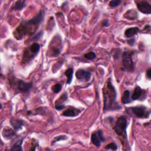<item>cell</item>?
Returning a JSON list of instances; mask_svg holds the SVG:
<instances>
[{"label":"cell","instance_id":"17","mask_svg":"<svg viewBox=\"0 0 151 151\" xmlns=\"http://www.w3.org/2000/svg\"><path fill=\"white\" fill-rule=\"evenodd\" d=\"M26 6V4L25 1H17L15 3L11 9L15 11H19L24 8Z\"/></svg>","mask_w":151,"mask_h":151},{"label":"cell","instance_id":"4","mask_svg":"<svg viewBox=\"0 0 151 151\" xmlns=\"http://www.w3.org/2000/svg\"><path fill=\"white\" fill-rule=\"evenodd\" d=\"M40 50V46L38 43H33L30 46L27 48L23 54L22 64H26L32 60L38 53Z\"/></svg>","mask_w":151,"mask_h":151},{"label":"cell","instance_id":"24","mask_svg":"<svg viewBox=\"0 0 151 151\" xmlns=\"http://www.w3.org/2000/svg\"><path fill=\"white\" fill-rule=\"evenodd\" d=\"M67 137L65 135H62V136H56L54 138V139L52 141V145H54L56 142L59 141H61V140H65L66 139H67Z\"/></svg>","mask_w":151,"mask_h":151},{"label":"cell","instance_id":"3","mask_svg":"<svg viewBox=\"0 0 151 151\" xmlns=\"http://www.w3.org/2000/svg\"><path fill=\"white\" fill-rule=\"evenodd\" d=\"M128 124L129 121L127 118L125 116H121L117 120L116 123L113 127L116 134L122 138V142L124 145L125 142L128 144L126 132Z\"/></svg>","mask_w":151,"mask_h":151},{"label":"cell","instance_id":"14","mask_svg":"<svg viewBox=\"0 0 151 151\" xmlns=\"http://www.w3.org/2000/svg\"><path fill=\"white\" fill-rule=\"evenodd\" d=\"M138 13L135 10H130L127 11L124 15V17L129 20H135L138 18Z\"/></svg>","mask_w":151,"mask_h":151},{"label":"cell","instance_id":"8","mask_svg":"<svg viewBox=\"0 0 151 151\" xmlns=\"http://www.w3.org/2000/svg\"><path fill=\"white\" fill-rule=\"evenodd\" d=\"M32 82H26L22 80H19L17 82V89L20 92L26 93L29 92L32 88Z\"/></svg>","mask_w":151,"mask_h":151},{"label":"cell","instance_id":"27","mask_svg":"<svg viewBox=\"0 0 151 151\" xmlns=\"http://www.w3.org/2000/svg\"><path fill=\"white\" fill-rule=\"evenodd\" d=\"M102 25H103V27H107V26H109V22L108 19H104V21H103V24H102Z\"/></svg>","mask_w":151,"mask_h":151},{"label":"cell","instance_id":"28","mask_svg":"<svg viewBox=\"0 0 151 151\" xmlns=\"http://www.w3.org/2000/svg\"><path fill=\"white\" fill-rule=\"evenodd\" d=\"M134 42H135V38H133V40L131 39V40H129L127 41V43L131 46H134Z\"/></svg>","mask_w":151,"mask_h":151},{"label":"cell","instance_id":"5","mask_svg":"<svg viewBox=\"0 0 151 151\" xmlns=\"http://www.w3.org/2000/svg\"><path fill=\"white\" fill-rule=\"evenodd\" d=\"M132 51H125L122 55V63L124 68L129 72L134 69V63L132 59Z\"/></svg>","mask_w":151,"mask_h":151},{"label":"cell","instance_id":"6","mask_svg":"<svg viewBox=\"0 0 151 151\" xmlns=\"http://www.w3.org/2000/svg\"><path fill=\"white\" fill-rule=\"evenodd\" d=\"M131 110L134 114L139 118H146L150 114V112H148L146 108L143 106L133 107Z\"/></svg>","mask_w":151,"mask_h":151},{"label":"cell","instance_id":"31","mask_svg":"<svg viewBox=\"0 0 151 151\" xmlns=\"http://www.w3.org/2000/svg\"><path fill=\"white\" fill-rule=\"evenodd\" d=\"M150 26H149V25H148V26H146L145 28H144V30H148L149 31H150Z\"/></svg>","mask_w":151,"mask_h":151},{"label":"cell","instance_id":"29","mask_svg":"<svg viewBox=\"0 0 151 151\" xmlns=\"http://www.w3.org/2000/svg\"><path fill=\"white\" fill-rule=\"evenodd\" d=\"M41 34H42V32H40V33H38V34H37L33 38V40H38L40 38V37H41Z\"/></svg>","mask_w":151,"mask_h":151},{"label":"cell","instance_id":"25","mask_svg":"<svg viewBox=\"0 0 151 151\" xmlns=\"http://www.w3.org/2000/svg\"><path fill=\"white\" fill-rule=\"evenodd\" d=\"M121 3V1L120 0H112L109 3V5L111 7H116L118 6H119L120 5V4Z\"/></svg>","mask_w":151,"mask_h":151},{"label":"cell","instance_id":"11","mask_svg":"<svg viewBox=\"0 0 151 151\" xmlns=\"http://www.w3.org/2000/svg\"><path fill=\"white\" fill-rule=\"evenodd\" d=\"M81 113V111L74 107H70L69 109L64 111L62 115L66 117H76Z\"/></svg>","mask_w":151,"mask_h":151},{"label":"cell","instance_id":"9","mask_svg":"<svg viewBox=\"0 0 151 151\" xmlns=\"http://www.w3.org/2000/svg\"><path fill=\"white\" fill-rule=\"evenodd\" d=\"M77 79L82 81H88L91 77L90 72L83 69H79L76 73Z\"/></svg>","mask_w":151,"mask_h":151},{"label":"cell","instance_id":"22","mask_svg":"<svg viewBox=\"0 0 151 151\" xmlns=\"http://www.w3.org/2000/svg\"><path fill=\"white\" fill-rule=\"evenodd\" d=\"M84 57L88 60H92L93 59H95L96 57V54L94 53V52H89L87 54H86Z\"/></svg>","mask_w":151,"mask_h":151},{"label":"cell","instance_id":"23","mask_svg":"<svg viewBox=\"0 0 151 151\" xmlns=\"http://www.w3.org/2000/svg\"><path fill=\"white\" fill-rule=\"evenodd\" d=\"M106 149H111L112 150H116L118 149V146L115 142L111 143L105 146Z\"/></svg>","mask_w":151,"mask_h":151},{"label":"cell","instance_id":"1","mask_svg":"<svg viewBox=\"0 0 151 151\" xmlns=\"http://www.w3.org/2000/svg\"><path fill=\"white\" fill-rule=\"evenodd\" d=\"M44 16L45 12L41 10L34 18L23 21L16 29L15 31H14V36L17 40H20L26 35L34 34L40 25V23L43 21Z\"/></svg>","mask_w":151,"mask_h":151},{"label":"cell","instance_id":"2","mask_svg":"<svg viewBox=\"0 0 151 151\" xmlns=\"http://www.w3.org/2000/svg\"><path fill=\"white\" fill-rule=\"evenodd\" d=\"M103 110L117 111L121 109V106L116 102L117 92L113 86L111 79L107 81V85L103 89Z\"/></svg>","mask_w":151,"mask_h":151},{"label":"cell","instance_id":"12","mask_svg":"<svg viewBox=\"0 0 151 151\" xmlns=\"http://www.w3.org/2000/svg\"><path fill=\"white\" fill-rule=\"evenodd\" d=\"M10 123L13 127L14 130L17 131L22 128V126L24 125V122L21 119H12L10 122Z\"/></svg>","mask_w":151,"mask_h":151},{"label":"cell","instance_id":"16","mask_svg":"<svg viewBox=\"0 0 151 151\" xmlns=\"http://www.w3.org/2000/svg\"><path fill=\"white\" fill-rule=\"evenodd\" d=\"M130 92L129 90H126L124 92L122 96V103L124 104L130 103L132 102V100L130 99Z\"/></svg>","mask_w":151,"mask_h":151},{"label":"cell","instance_id":"10","mask_svg":"<svg viewBox=\"0 0 151 151\" xmlns=\"http://www.w3.org/2000/svg\"><path fill=\"white\" fill-rule=\"evenodd\" d=\"M136 6L140 12L146 14H150L151 13L150 4L148 1L138 2Z\"/></svg>","mask_w":151,"mask_h":151},{"label":"cell","instance_id":"19","mask_svg":"<svg viewBox=\"0 0 151 151\" xmlns=\"http://www.w3.org/2000/svg\"><path fill=\"white\" fill-rule=\"evenodd\" d=\"M66 76L67 77V84H70L72 79H73V70L72 68H69L67 70H66L65 73Z\"/></svg>","mask_w":151,"mask_h":151},{"label":"cell","instance_id":"30","mask_svg":"<svg viewBox=\"0 0 151 151\" xmlns=\"http://www.w3.org/2000/svg\"><path fill=\"white\" fill-rule=\"evenodd\" d=\"M150 70H151V69H149L146 71V76H147V77H148L149 79H150V77H151Z\"/></svg>","mask_w":151,"mask_h":151},{"label":"cell","instance_id":"21","mask_svg":"<svg viewBox=\"0 0 151 151\" xmlns=\"http://www.w3.org/2000/svg\"><path fill=\"white\" fill-rule=\"evenodd\" d=\"M62 88V86L60 84H56L52 87V90L54 93H59Z\"/></svg>","mask_w":151,"mask_h":151},{"label":"cell","instance_id":"7","mask_svg":"<svg viewBox=\"0 0 151 151\" xmlns=\"http://www.w3.org/2000/svg\"><path fill=\"white\" fill-rule=\"evenodd\" d=\"M91 141L94 145L97 148H99L101 145V143L105 141L102 131L99 130L97 132L93 133L91 136Z\"/></svg>","mask_w":151,"mask_h":151},{"label":"cell","instance_id":"13","mask_svg":"<svg viewBox=\"0 0 151 151\" xmlns=\"http://www.w3.org/2000/svg\"><path fill=\"white\" fill-rule=\"evenodd\" d=\"M139 31V29L138 27H132L127 29L125 32V34L127 38H130L134 37V35L137 34Z\"/></svg>","mask_w":151,"mask_h":151},{"label":"cell","instance_id":"18","mask_svg":"<svg viewBox=\"0 0 151 151\" xmlns=\"http://www.w3.org/2000/svg\"><path fill=\"white\" fill-rule=\"evenodd\" d=\"M15 132L11 129H6L3 131V135L8 139L13 138L15 136Z\"/></svg>","mask_w":151,"mask_h":151},{"label":"cell","instance_id":"20","mask_svg":"<svg viewBox=\"0 0 151 151\" xmlns=\"http://www.w3.org/2000/svg\"><path fill=\"white\" fill-rule=\"evenodd\" d=\"M23 139H21L19 141H18L17 142H16L15 143V144L14 145V146H13V148H11V150H20L22 151L23 150V148H22V144H23Z\"/></svg>","mask_w":151,"mask_h":151},{"label":"cell","instance_id":"26","mask_svg":"<svg viewBox=\"0 0 151 151\" xmlns=\"http://www.w3.org/2000/svg\"><path fill=\"white\" fill-rule=\"evenodd\" d=\"M64 107H65V106H64V104L59 105V106H55V108L57 111H61V110L63 109Z\"/></svg>","mask_w":151,"mask_h":151},{"label":"cell","instance_id":"15","mask_svg":"<svg viewBox=\"0 0 151 151\" xmlns=\"http://www.w3.org/2000/svg\"><path fill=\"white\" fill-rule=\"evenodd\" d=\"M142 93H143V90L140 87H139V86H137V87L135 89L134 92L132 94L131 100L132 101H134L139 99Z\"/></svg>","mask_w":151,"mask_h":151}]
</instances>
